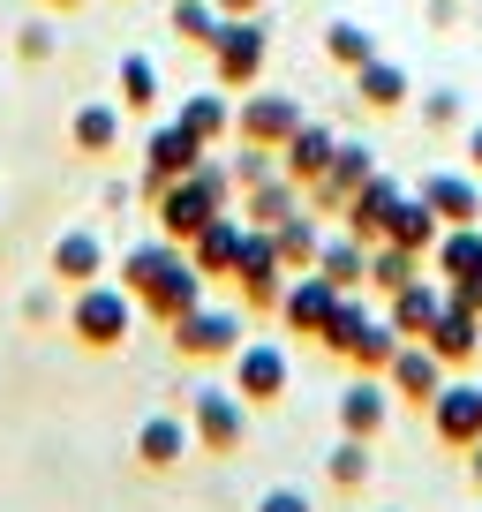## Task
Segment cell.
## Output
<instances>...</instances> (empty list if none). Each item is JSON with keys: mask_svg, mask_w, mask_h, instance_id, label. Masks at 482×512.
Masks as SVG:
<instances>
[{"mask_svg": "<svg viewBox=\"0 0 482 512\" xmlns=\"http://www.w3.org/2000/svg\"><path fill=\"white\" fill-rule=\"evenodd\" d=\"M136 294L121 287V279H91V287H76L68 294V317H61V332L76 339L83 354H121L129 347V332H136Z\"/></svg>", "mask_w": 482, "mask_h": 512, "instance_id": "6da1fadb", "label": "cell"}, {"mask_svg": "<svg viewBox=\"0 0 482 512\" xmlns=\"http://www.w3.org/2000/svg\"><path fill=\"white\" fill-rule=\"evenodd\" d=\"M181 415H189V430H196V452H211V460L249 452V400H241L234 384H189Z\"/></svg>", "mask_w": 482, "mask_h": 512, "instance_id": "7a4b0ae2", "label": "cell"}, {"mask_svg": "<svg viewBox=\"0 0 482 512\" xmlns=\"http://www.w3.org/2000/svg\"><path fill=\"white\" fill-rule=\"evenodd\" d=\"M264 61H272V23L264 16H226L219 38H211V76H219V91H257Z\"/></svg>", "mask_w": 482, "mask_h": 512, "instance_id": "3957f363", "label": "cell"}, {"mask_svg": "<svg viewBox=\"0 0 482 512\" xmlns=\"http://www.w3.org/2000/svg\"><path fill=\"white\" fill-rule=\"evenodd\" d=\"M166 339H174L181 362H234L241 347V309H219V302H196L189 317L166 324Z\"/></svg>", "mask_w": 482, "mask_h": 512, "instance_id": "277c9868", "label": "cell"}, {"mask_svg": "<svg viewBox=\"0 0 482 512\" xmlns=\"http://www.w3.org/2000/svg\"><path fill=\"white\" fill-rule=\"evenodd\" d=\"M234 392L249 400V415H257V407H279L294 392L287 347H272V339H241V347H234Z\"/></svg>", "mask_w": 482, "mask_h": 512, "instance_id": "5b68a950", "label": "cell"}, {"mask_svg": "<svg viewBox=\"0 0 482 512\" xmlns=\"http://www.w3.org/2000/svg\"><path fill=\"white\" fill-rule=\"evenodd\" d=\"M422 415H430V437L445 452H475L482 445V384L445 377V384H437V400L422 407Z\"/></svg>", "mask_w": 482, "mask_h": 512, "instance_id": "8992f818", "label": "cell"}, {"mask_svg": "<svg viewBox=\"0 0 482 512\" xmlns=\"http://www.w3.org/2000/svg\"><path fill=\"white\" fill-rule=\"evenodd\" d=\"M302 121H309V113H302V98H294V91H249V98L234 106V144H264V151H279Z\"/></svg>", "mask_w": 482, "mask_h": 512, "instance_id": "52a82bcc", "label": "cell"}, {"mask_svg": "<svg viewBox=\"0 0 482 512\" xmlns=\"http://www.w3.org/2000/svg\"><path fill=\"white\" fill-rule=\"evenodd\" d=\"M204 151H211V144H196V136H189L181 121H159V128L144 136V181H136V196L151 204V196H159L166 181H181L196 159H204Z\"/></svg>", "mask_w": 482, "mask_h": 512, "instance_id": "ba28073f", "label": "cell"}, {"mask_svg": "<svg viewBox=\"0 0 482 512\" xmlns=\"http://www.w3.org/2000/svg\"><path fill=\"white\" fill-rule=\"evenodd\" d=\"M339 317V287L324 272H287V294H279V324L302 339H324Z\"/></svg>", "mask_w": 482, "mask_h": 512, "instance_id": "9c48e42d", "label": "cell"}, {"mask_svg": "<svg viewBox=\"0 0 482 512\" xmlns=\"http://www.w3.org/2000/svg\"><path fill=\"white\" fill-rule=\"evenodd\" d=\"M46 272H53V287H91V279H106L113 272V256H106V241L91 234V226H68V234H53V249H46Z\"/></svg>", "mask_w": 482, "mask_h": 512, "instance_id": "30bf717a", "label": "cell"}, {"mask_svg": "<svg viewBox=\"0 0 482 512\" xmlns=\"http://www.w3.org/2000/svg\"><path fill=\"white\" fill-rule=\"evenodd\" d=\"M204 287H211V279H204V272H196V264H189V249H181V256H174V264H166V272H159V279H151V287H144V294H136V309H144V317H151V324H174V317H189V309H196V302H204Z\"/></svg>", "mask_w": 482, "mask_h": 512, "instance_id": "8fae6325", "label": "cell"}, {"mask_svg": "<svg viewBox=\"0 0 482 512\" xmlns=\"http://www.w3.org/2000/svg\"><path fill=\"white\" fill-rule=\"evenodd\" d=\"M129 452H136V467H144V475H174V467L196 452V430H189V415H144Z\"/></svg>", "mask_w": 482, "mask_h": 512, "instance_id": "7c38bea8", "label": "cell"}, {"mask_svg": "<svg viewBox=\"0 0 482 512\" xmlns=\"http://www.w3.org/2000/svg\"><path fill=\"white\" fill-rule=\"evenodd\" d=\"M211 211H219V204H211V196L196 189L189 174H181V181H166V189L151 196V226H159L166 241H181V249H189V241L204 234V219H211Z\"/></svg>", "mask_w": 482, "mask_h": 512, "instance_id": "4fadbf2b", "label": "cell"}, {"mask_svg": "<svg viewBox=\"0 0 482 512\" xmlns=\"http://www.w3.org/2000/svg\"><path fill=\"white\" fill-rule=\"evenodd\" d=\"M385 422H392V384L354 369L347 392H339V437H370V445H377V437H385Z\"/></svg>", "mask_w": 482, "mask_h": 512, "instance_id": "5bb4252c", "label": "cell"}, {"mask_svg": "<svg viewBox=\"0 0 482 512\" xmlns=\"http://www.w3.org/2000/svg\"><path fill=\"white\" fill-rule=\"evenodd\" d=\"M445 302H452L445 279H437V272H415L407 287L385 294V317H392V332H400V339H422V332L437 324V309H445Z\"/></svg>", "mask_w": 482, "mask_h": 512, "instance_id": "9a60e30c", "label": "cell"}, {"mask_svg": "<svg viewBox=\"0 0 482 512\" xmlns=\"http://www.w3.org/2000/svg\"><path fill=\"white\" fill-rule=\"evenodd\" d=\"M400 196H407V189H400L392 174H370L362 189L347 196V204H339L347 234H354V241H385V234H392V211H400Z\"/></svg>", "mask_w": 482, "mask_h": 512, "instance_id": "2e32d148", "label": "cell"}, {"mask_svg": "<svg viewBox=\"0 0 482 512\" xmlns=\"http://www.w3.org/2000/svg\"><path fill=\"white\" fill-rule=\"evenodd\" d=\"M332 151H339V136H332V128H324V121H302V128L287 136V144H279V174H287V181H302V196H309L324 174H332Z\"/></svg>", "mask_w": 482, "mask_h": 512, "instance_id": "e0dca14e", "label": "cell"}, {"mask_svg": "<svg viewBox=\"0 0 482 512\" xmlns=\"http://www.w3.org/2000/svg\"><path fill=\"white\" fill-rule=\"evenodd\" d=\"M422 339H430V354H437L445 369H467V362L482 354V309H467V302H445V309H437V324H430Z\"/></svg>", "mask_w": 482, "mask_h": 512, "instance_id": "ac0fdd59", "label": "cell"}, {"mask_svg": "<svg viewBox=\"0 0 482 512\" xmlns=\"http://www.w3.org/2000/svg\"><path fill=\"white\" fill-rule=\"evenodd\" d=\"M445 377H452V369L430 354V339H407V347L392 354V369H385V384L400 392V400H415V407H430V400H437V384H445Z\"/></svg>", "mask_w": 482, "mask_h": 512, "instance_id": "d6986e66", "label": "cell"}, {"mask_svg": "<svg viewBox=\"0 0 482 512\" xmlns=\"http://www.w3.org/2000/svg\"><path fill=\"white\" fill-rule=\"evenodd\" d=\"M422 204L445 226H482V174H422Z\"/></svg>", "mask_w": 482, "mask_h": 512, "instance_id": "ffe728a7", "label": "cell"}, {"mask_svg": "<svg viewBox=\"0 0 482 512\" xmlns=\"http://www.w3.org/2000/svg\"><path fill=\"white\" fill-rule=\"evenodd\" d=\"M234 256H241V204H234V211H211L204 234L189 241V264H196L204 279H234Z\"/></svg>", "mask_w": 482, "mask_h": 512, "instance_id": "44dd1931", "label": "cell"}, {"mask_svg": "<svg viewBox=\"0 0 482 512\" xmlns=\"http://www.w3.org/2000/svg\"><path fill=\"white\" fill-rule=\"evenodd\" d=\"M370 174H377V151H370V144H347V136H339V151H332V174H324L317 189H309V204H317V211H339V204H347V196L362 189Z\"/></svg>", "mask_w": 482, "mask_h": 512, "instance_id": "7402d4cb", "label": "cell"}, {"mask_svg": "<svg viewBox=\"0 0 482 512\" xmlns=\"http://www.w3.org/2000/svg\"><path fill=\"white\" fill-rule=\"evenodd\" d=\"M68 144H76L83 159H113V151H121V106H113V98L76 106L68 113Z\"/></svg>", "mask_w": 482, "mask_h": 512, "instance_id": "603a6c76", "label": "cell"}, {"mask_svg": "<svg viewBox=\"0 0 482 512\" xmlns=\"http://www.w3.org/2000/svg\"><path fill=\"white\" fill-rule=\"evenodd\" d=\"M400 347H407V339L392 332V317H385V309H370V317H362V332L347 339V354H339V362H347V369H362V377H385Z\"/></svg>", "mask_w": 482, "mask_h": 512, "instance_id": "cb8c5ba5", "label": "cell"}, {"mask_svg": "<svg viewBox=\"0 0 482 512\" xmlns=\"http://www.w3.org/2000/svg\"><path fill=\"white\" fill-rule=\"evenodd\" d=\"M354 98H362L370 113H400L407 98H415V83H407V68H400V61H385V53H377V61L354 68Z\"/></svg>", "mask_w": 482, "mask_h": 512, "instance_id": "d4e9b609", "label": "cell"}, {"mask_svg": "<svg viewBox=\"0 0 482 512\" xmlns=\"http://www.w3.org/2000/svg\"><path fill=\"white\" fill-rule=\"evenodd\" d=\"M430 272L445 279V287L475 279V272H482V226H445V234H437V249H430Z\"/></svg>", "mask_w": 482, "mask_h": 512, "instance_id": "484cf974", "label": "cell"}, {"mask_svg": "<svg viewBox=\"0 0 482 512\" xmlns=\"http://www.w3.org/2000/svg\"><path fill=\"white\" fill-rule=\"evenodd\" d=\"M181 128H189L196 144H234V106H226V91H196V98H181V113H174Z\"/></svg>", "mask_w": 482, "mask_h": 512, "instance_id": "4316f807", "label": "cell"}, {"mask_svg": "<svg viewBox=\"0 0 482 512\" xmlns=\"http://www.w3.org/2000/svg\"><path fill=\"white\" fill-rule=\"evenodd\" d=\"M272 241H279V264H287V272H317V249H324L317 211H287V219L272 226Z\"/></svg>", "mask_w": 482, "mask_h": 512, "instance_id": "83f0119b", "label": "cell"}, {"mask_svg": "<svg viewBox=\"0 0 482 512\" xmlns=\"http://www.w3.org/2000/svg\"><path fill=\"white\" fill-rule=\"evenodd\" d=\"M317 272L332 279L339 294H354L362 279H370V241H354V234H332V241L317 249Z\"/></svg>", "mask_w": 482, "mask_h": 512, "instance_id": "f1b7e54d", "label": "cell"}, {"mask_svg": "<svg viewBox=\"0 0 482 512\" xmlns=\"http://www.w3.org/2000/svg\"><path fill=\"white\" fill-rule=\"evenodd\" d=\"M287 211H302V181L272 174V181H257V189H241V219L249 226H279Z\"/></svg>", "mask_w": 482, "mask_h": 512, "instance_id": "f546056e", "label": "cell"}, {"mask_svg": "<svg viewBox=\"0 0 482 512\" xmlns=\"http://www.w3.org/2000/svg\"><path fill=\"white\" fill-rule=\"evenodd\" d=\"M324 61L354 76L362 61H377V31H370V23H354V16H332V23H324Z\"/></svg>", "mask_w": 482, "mask_h": 512, "instance_id": "4dcf8cb0", "label": "cell"}, {"mask_svg": "<svg viewBox=\"0 0 482 512\" xmlns=\"http://www.w3.org/2000/svg\"><path fill=\"white\" fill-rule=\"evenodd\" d=\"M166 83H159V61L151 53H121V113H159Z\"/></svg>", "mask_w": 482, "mask_h": 512, "instance_id": "1f68e13d", "label": "cell"}, {"mask_svg": "<svg viewBox=\"0 0 482 512\" xmlns=\"http://www.w3.org/2000/svg\"><path fill=\"white\" fill-rule=\"evenodd\" d=\"M437 234H445V219H437V211L422 204L415 189H407V196H400V211H392V234H385V241H400V249H422V256H430V249H437Z\"/></svg>", "mask_w": 482, "mask_h": 512, "instance_id": "d6a6232c", "label": "cell"}, {"mask_svg": "<svg viewBox=\"0 0 482 512\" xmlns=\"http://www.w3.org/2000/svg\"><path fill=\"white\" fill-rule=\"evenodd\" d=\"M174 256H181V241H166V234H159V241H136V249H121V272H113V279H121L129 294H144L151 279L174 264Z\"/></svg>", "mask_w": 482, "mask_h": 512, "instance_id": "836d02e7", "label": "cell"}, {"mask_svg": "<svg viewBox=\"0 0 482 512\" xmlns=\"http://www.w3.org/2000/svg\"><path fill=\"white\" fill-rule=\"evenodd\" d=\"M422 264H430L422 249H400V241H370V279H362V287L392 294V287H407V279H415Z\"/></svg>", "mask_w": 482, "mask_h": 512, "instance_id": "e575fe53", "label": "cell"}, {"mask_svg": "<svg viewBox=\"0 0 482 512\" xmlns=\"http://www.w3.org/2000/svg\"><path fill=\"white\" fill-rule=\"evenodd\" d=\"M370 475H377V460H370V437H339V445H332V460H324V482H332L339 497H354Z\"/></svg>", "mask_w": 482, "mask_h": 512, "instance_id": "d590c367", "label": "cell"}, {"mask_svg": "<svg viewBox=\"0 0 482 512\" xmlns=\"http://www.w3.org/2000/svg\"><path fill=\"white\" fill-rule=\"evenodd\" d=\"M219 0H174V16H166V31L181 38V46H204L211 53V38H219Z\"/></svg>", "mask_w": 482, "mask_h": 512, "instance_id": "8d00e7d4", "label": "cell"}, {"mask_svg": "<svg viewBox=\"0 0 482 512\" xmlns=\"http://www.w3.org/2000/svg\"><path fill=\"white\" fill-rule=\"evenodd\" d=\"M53 53H61V16H46V8H38L31 23H16V61H23V68H46Z\"/></svg>", "mask_w": 482, "mask_h": 512, "instance_id": "74e56055", "label": "cell"}, {"mask_svg": "<svg viewBox=\"0 0 482 512\" xmlns=\"http://www.w3.org/2000/svg\"><path fill=\"white\" fill-rule=\"evenodd\" d=\"M189 181H196V189H204V196H211L219 211H234V204H241V189H234V166H219L211 151H204V159L189 166Z\"/></svg>", "mask_w": 482, "mask_h": 512, "instance_id": "f35d334b", "label": "cell"}, {"mask_svg": "<svg viewBox=\"0 0 482 512\" xmlns=\"http://www.w3.org/2000/svg\"><path fill=\"white\" fill-rule=\"evenodd\" d=\"M226 166H234V189H257V181H272V174H279V151H264V144H241Z\"/></svg>", "mask_w": 482, "mask_h": 512, "instance_id": "ab89813d", "label": "cell"}, {"mask_svg": "<svg viewBox=\"0 0 482 512\" xmlns=\"http://www.w3.org/2000/svg\"><path fill=\"white\" fill-rule=\"evenodd\" d=\"M460 121H467L460 91H422V128H460Z\"/></svg>", "mask_w": 482, "mask_h": 512, "instance_id": "60d3db41", "label": "cell"}, {"mask_svg": "<svg viewBox=\"0 0 482 512\" xmlns=\"http://www.w3.org/2000/svg\"><path fill=\"white\" fill-rule=\"evenodd\" d=\"M257 512H317V505H309V497L294 490V482H272V490L257 497Z\"/></svg>", "mask_w": 482, "mask_h": 512, "instance_id": "b9f144b4", "label": "cell"}, {"mask_svg": "<svg viewBox=\"0 0 482 512\" xmlns=\"http://www.w3.org/2000/svg\"><path fill=\"white\" fill-rule=\"evenodd\" d=\"M23 317H31V324H53V294H46V287L23 294Z\"/></svg>", "mask_w": 482, "mask_h": 512, "instance_id": "7bdbcfd3", "label": "cell"}, {"mask_svg": "<svg viewBox=\"0 0 482 512\" xmlns=\"http://www.w3.org/2000/svg\"><path fill=\"white\" fill-rule=\"evenodd\" d=\"M272 0H219V16H264Z\"/></svg>", "mask_w": 482, "mask_h": 512, "instance_id": "ee69618b", "label": "cell"}, {"mask_svg": "<svg viewBox=\"0 0 482 512\" xmlns=\"http://www.w3.org/2000/svg\"><path fill=\"white\" fill-rule=\"evenodd\" d=\"M452 302H467V309H482V272H475V279H460V287H452Z\"/></svg>", "mask_w": 482, "mask_h": 512, "instance_id": "f6af8a7d", "label": "cell"}, {"mask_svg": "<svg viewBox=\"0 0 482 512\" xmlns=\"http://www.w3.org/2000/svg\"><path fill=\"white\" fill-rule=\"evenodd\" d=\"M467 166H475V174H482V121L467 128Z\"/></svg>", "mask_w": 482, "mask_h": 512, "instance_id": "bcb514c9", "label": "cell"}, {"mask_svg": "<svg viewBox=\"0 0 482 512\" xmlns=\"http://www.w3.org/2000/svg\"><path fill=\"white\" fill-rule=\"evenodd\" d=\"M46 16H76V8H91V0H38Z\"/></svg>", "mask_w": 482, "mask_h": 512, "instance_id": "7dc6e473", "label": "cell"}, {"mask_svg": "<svg viewBox=\"0 0 482 512\" xmlns=\"http://www.w3.org/2000/svg\"><path fill=\"white\" fill-rule=\"evenodd\" d=\"M467 475H475V490H482V445H475V452H467Z\"/></svg>", "mask_w": 482, "mask_h": 512, "instance_id": "c3c4849f", "label": "cell"}, {"mask_svg": "<svg viewBox=\"0 0 482 512\" xmlns=\"http://www.w3.org/2000/svg\"><path fill=\"white\" fill-rule=\"evenodd\" d=\"M385 512H400V505H385Z\"/></svg>", "mask_w": 482, "mask_h": 512, "instance_id": "681fc988", "label": "cell"}]
</instances>
